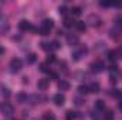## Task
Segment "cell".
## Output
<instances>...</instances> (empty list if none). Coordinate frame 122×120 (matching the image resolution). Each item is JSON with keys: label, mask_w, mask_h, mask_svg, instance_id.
<instances>
[{"label": "cell", "mask_w": 122, "mask_h": 120, "mask_svg": "<svg viewBox=\"0 0 122 120\" xmlns=\"http://www.w3.org/2000/svg\"><path fill=\"white\" fill-rule=\"evenodd\" d=\"M56 61V55H53V54H50L48 57H47V62H54Z\"/></svg>", "instance_id": "obj_35"}, {"label": "cell", "mask_w": 122, "mask_h": 120, "mask_svg": "<svg viewBox=\"0 0 122 120\" xmlns=\"http://www.w3.org/2000/svg\"><path fill=\"white\" fill-rule=\"evenodd\" d=\"M67 42H68V45H78V42H80V38H78V35H75V34H68L67 35Z\"/></svg>", "instance_id": "obj_7"}, {"label": "cell", "mask_w": 122, "mask_h": 120, "mask_svg": "<svg viewBox=\"0 0 122 120\" xmlns=\"http://www.w3.org/2000/svg\"><path fill=\"white\" fill-rule=\"evenodd\" d=\"M58 13L62 14V16H65V14H67V7H65V6H61L60 9H58Z\"/></svg>", "instance_id": "obj_31"}, {"label": "cell", "mask_w": 122, "mask_h": 120, "mask_svg": "<svg viewBox=\"0 0 122 120\" xmlns=\"http://www.w3.org/2000/svg\"><path fill=\"white\" fill-rule=\"evenodd\" d=\"M64 26L70 28V27H72V26H75V21L72 20V17H65V18H64Z\"/></svg>", "instance_id": "obj_15"}, {"label": "cell", "mask_w": 122, "mask_h": 120, "mask_svg": "<svg viewBox=\"0 0 122 120\" xmlns=\"http://www.w3.org/2000/svg\"><path fill=\"white\" fill-rule=\"evenodd\" d=\"M115 54H117V60H118V58H122V50H117Z\"/></svg>", "instance_id": "obj_36"}, {"label": "cell", "mask_w": 122, "mask_h": 120, "mask_svg": "<svg viewBox=\"0 0 122 120\" xmlns=\"http://www.w3.org/2000/svg\"><path fill=\"white\" fill-rule=\"evenodd\" d=\"M118 97H122V90H117V93H115Z\"/></svg>", "instance_id": "obj_38"}, {"label": "cell", "mask_w": 122, "mask_h": 120, "mask_svg": "<svg viewBox=\"0 0 122 120\" xmlns=\"http://www.w3.org/2000/svg\"><path fill=\"white\" fill-rule=\"evenodd\" d=\"M88 92H90L88 86H85V85H81V86H78V93H80V95H87Z\"/></svg>", "instance_id": "obj_18"}, {"label": "cell", "mask_w": 122, "mask_h": 120, "mask_svg": "<svg viewBox=\"0 0 122 120\" xmlns=\"http://www.w3.org/2000/svg\"><path fill=\"white\" fill-rule=\"evenodd\" d=\"M104 69H105V65H104L102 61H95V62L91 64V71L95 72V74H99V72H102Z\"/></svg>", "instance_id": "obj_4"}, {"label": "cell", "mask_w": 122, "mask_h": 120, "mask_svg": "<svg viewBox=\"0 0 122 120\" xmlns=\"http://www.w3.org/2000/svg\"><path fill=\"white\" fill-rule=\"evenodd\" d=\"M74 117H75V112L68 110V112H67V119H68V120H72Z\"/></svg>", "instance_id": "obj_26"}, {"label": "cell", "mask_w": 122, "mask_h": 120, "mask_svg": "<svg viewBox=\"0 0 122 120\" xmlns=\"http://www.w3.org/2000/svg\"><path fill=\"white\" fill-rule=\"evenodd\" d=\"M108 60L109 61H115L117 60V54H115V51H108Z\"/></svg>", "instance_id": "obj_24"}, {"label": "cell", "mask_w": 122, "mask_h": 120, "mask_svg": "<svg viewBox=\"0 0 122 120\" xmlns=\"http://www.w3.org/2000/svg\"><path fill=\"white\" fill-rule=\"evenodd\" d=\"M41 48L46 50V51H48V50H51V44H48V42H41Z\"/></svg>", "instance_id": "obj_28"}, {"label": "cell", "mask_w": 122, "mask_h": 120, "mask_svg": "<svg viewBox=\"0 0 122 120\" xmlns=\"http://www.w3.org/2000/svg\"><path fill=\"white\" fill-rule=\"evenodd\" d=\"M37 31H38V34H40V35H48V34H50V31L46 30V28H43V27H40Z\"/></svg>", "instance_id": "obj_25"}, {"label": "cell", "mask_w": 122, "mask_h": 120, "mask_svg": "<svg viewBox=\"0 0 122 120\" xmlns=\"http://www.w3.org/2000/svg\"><path fill=\"white\" fill-rule=\"evenodd\" d=\"M99 6L101 7H109V6H112V3H109V1H99Z\"/></svg>", "instance_id": "obj_33"}, {"label": "cell", "mask_w": 122, "mask_h": 120, "mask_svg": "<svg viewBox=\"0 0 122 120\" xmlns=\"http://www.w3.org/2000/svg\"><path fill=\"white\" fill-rule=\"evenodd\" d=\"M21 66H23L21 60H19V58H13V60L10 61V69H11V72H19V71L21 69Z\"/></svg>", "instance_id": "obj_3"}, {"label": "cell", "mask_w": 122, "mask_h": 120, "mask_svg": "<svg viewBox=\"0 0 122 120\" xmlns=\"http://www.w3.org/2000/svg\"><path fill=\"white\" fill-rule=\"evenodd\" d=\"M75 27L78 28V31H85L87 30V24L84 21H77L75 23Z\"/></svg>", "instance_id": "obj_16"}, {"label": "cell", "mask_w": 122, "mask_h": 120, "mask_svg": "<svg viewBox=\"0 0 122 120\" xmlns=\"http://www.w3.org/2000/svg\"><path fill=\"white\" fill-rule=\"evenodd\" d=\"M87 52H88L87 47H85V45H81V47H78L77 50H74V51H72V60H74V61L82 60V58L87 55Z\"/></svg>", "instance_id": "obj_1"}, {"label": "cell", "mask_w": 122, "mask_h": 120, "mask_svg": "<svg viewBox=\"0 0 122 120\" xmlns=\"http://www.w3.org/2000/svg\"><path fill=\"white\" fill-rule=\"evenodd\" d=\"M40 71H41V72H50V69H48V66H47L46 64H41V65H40Z\"/></svg>", "instance_id": "obj_29"}, {"label": "cell", "mask_w": 122, "mask_h": 120, "mask_svg": "<svg viewBox=\"0 0 122 120\" xmlns=\"http://www.w3.org/2000/svg\"><path fill=\"white\" fill-rule=\"evenodd\" d=\"M37 88H38V90H47V88H48V79H40L38 83H37Z\"/></svg>", "instance_id": "obj_11"}, {"label": "cell", "mask_w": 122, "mask_h": 120, "mask_svg": "<svg viewBox=\"0 0 122 120\" xmlns=\"http://www.w3.org/2000/svg\"><path fill=\"white\" fill-rule=\"evenodd\" d=\"M119 109H121V110H122V100H121V102H119Z\"/></svg>", "instance_id": "obj_39"}, {"label": "cell", "mask_w": 122, "mask_h": 120, "mask_svg": "<svg viewBox=\"0 0 122 120\" xmlns=\"http://www.w3.org/2000/svg\"><path fill=\"white\" fill-rule=\"evenodd\" d=\"M17 99H19L20 103H24V102H27L29 97H27V95H24V93H19V95H17Z\"/></svg>", "instance_id": "obj_20"}, {"label": "cell", "mask_w": 122, "mask_h": 120, "mask_svg": "<svg viewBox=\"0 0 122 120\" xmlns=\"http://www.w3.org/2000/svg\"><path fill=\"white\" fill-rule=\"evenodd\" d=\"M41 27L50 31L51 28H53V27H54V21H53L51 18H46V20H44V21L41 23Z\"/></svg>", "instance_id": "obj_10"}, {"label": "cell", "mask_w": 122, "mask_h": 120, "mask_svg": "<svg viewBox=\"0 0 122 120\" xmlns=\"http://www.w3.org/2000/svg\"><path fill=\"white\" fill-rule=\"evenodd\" d=\"M88 89H90V92H92V93H98V92H99V83H98V82H92L91 85L88 86Z\"/></svg>", "instance_id": "obj_14"}, {"label": "cell", "mask_w": 122, "mask_h": 120, "mask_svg": "<svg viewBox=\"0 0 122 120\" xmlns=\"http://www.w3.org/2000/svg\"><path fill=\"white\" fill-rule=\"evenodd\" d=\"M58 89L60 90H68L70 89V82L65 81V79H61L58 82Z\"/></svg>", "instance_id": "obj_13"}, {"label": "cell", "mask_w": 122, "mask_h": 120, "mask_svg": "<svg viewBox=\"0 0 122 120\" xmlns=\"http://www.w3.org/2000/svg\"><path fill=\"white\" fill-rule=\"evenodd\" d=\"M71 13H72V16H81V7H72L71 9Z\"/></svg>", "instance_id": "obj_22"}, {"label": "cell", "mask_w": 122, "mask_h": 120, "mask_svg": "<svg viewBox=\"0 0 122 120\" xmlns=\"http://www.w3.org/2000/svg\"><path fill=\"white\" fill-rule=\"evenodd\" d=\"M0 109H1V113H3L4 116H11V115L14 113V106H13L11 103H9V102H4Z\"/></svg>", "instance_id": "obj_2"}, {"label": "cell", "mask_w": 122, "mask_h": 120, "mask_svg": "<svg viewBox=\"0 0 122 120\" xmlns=\"http://www.w3.org/2000/svg\"><path fill=\"white\" fill-rule=\"evenodd\" d=\"M48 76H50V78H51V79H57V78H58V75H57V74H56V72H51V71H50V72H48Z\"/></svg>", "instance_id": "obj_34"}, {"label": "cell", "mask_w": 122, "mask_h": 120, "mask_svg": "<svg viewBox=\"0 0 122 120\" xmlns=\"http://www.w3.org/2000/svg\"><path fill=\"white\" fill-rule=\"evenodd\" d=\"M114 119V113L111 112V110H108L107 113H105V120H112Z\"/></svg>", "instance_id": "obj_27"}, {"label": "cell", "mask_w": 122, "mask_h": 120, "mask_svg": "<svg viewBox=\"0 0 122 120\" xmlns=\"http://www.w3.org/2000/svg\"><path fill=\"white\" fill-rule=\"evenodd\" d=\"M53 100H54V103H56L57 106H62V105L65 103V96H64L62 93H56L54 97H53Z\"/></svg>", "instance_id": "obj_9"}, {"label": "cell", "mask_w": 122, "mask_h": 120, "mask_svg": "<svg viewBox=\"0 0 122 120\" xmlns=\"http://www.w3.org/2000/svg\"><path fill=\"white\" fill-rule=\"evenodd\" d=\"M91 117H92V120H101V116H99V113H98V112L91 113Z\"/></svg>", "instance_id": "obj_30"}, {"label": "cell", "mask_w": 122, "mask_h": 120, "mask_svg": "<svg viewBox=\"0 0 122 120\" xmlns=\"http://www.w3.org/2000/svg\"><path fill=\"white\" fill-rule=\"evenodd\" d=\"M112 6H115V7H119V9H122V1H121V3H112Z\"/></svg>", "instance_id": "obj_37"}, {"label": "cell", "mask_w": 122, "mask_h": 120, "mask_svg": "<svg viewBox=\"0 0 122 120\" xmlns=\"http://www.w3.org/2000/svg\"><path fill=\"white\" fill-rule=\"evenodd\" d=\"M19 28H20L21 31H29V30L36 31V28L31 26V23L30 21H27V20H21V21L19 23Z\"/></svg>", "instance_id": "obj_6"}, {"label": "cell", "mask_w": 122, "mask_h": 120, "mask_svg": "<svg viewBox=\"0 0 122 120\" xmlns=\"http://www.w3.org/2000/svg\"><path fill=\"white\" fill-rule=\"evenodd\" d=\"M74 103H75L77 106H84L85 100H84V99H81V97H75V99H74Z\"/></svg>", "instance_id": "obj_23"}, {"label": "cell", "mask_w": 122, "mask_h": 120, "mask_svg": "<svg viewBox=\"0 0 122 120\" xmlns=\"http://www.w3.org/2000/svg\"><path fill=\"white\" fill-rule=\"evenodd\" d=\"M51 48H53V50H58V48H60V42H58V41H53V42H51Z\"/></svg>", "instance_id": "obj_32"}, {"label": "cell", "mask_w": 122, "mask_h": 120, "mask_svg": "<svg viewBox=\"0 0 122 120\" xmlns=\"http://www.w3.org/2000/svg\"><path fill=\"white\" fill-rule=\"evenodd\" d=\"M94 107H95L97 112H102V110H105V103H104V100H95Z\"/></svg>", "instance_id": "obj_12"}, {"label": "cell", "mask_w": 122, "mask_h": 120, "mask_svg": "<svg viewBox=\"0 0 122 120\" xmlns=\"http://www.w3.org/2000/svg\"><path fill=\"white\" fill-rule=\"evenodd\" d=\"M36 60H37V55H36V54H29V55L26 57V62H27V64H34Z\"/></svg>", "instance_id": "obj_17"}, {"label": "cell", "mask_w": 122, "mask_h": 120, "mask_svg": "<svg viewBox=\"0 0 122 120\" xmlns=\"http://www.w3.org/2000/svg\"><path fill=\"white\" fill-rule=\"evenodd\" d=\"M9 20L4 14H0V32H6L9 31Z\"/></svg>", "instance_id": "obj_5"}, {"label": "cell", "mask_w": 122, "mask_h": 120, "mask_svg": "<svg viewBox=\"0 0 122 120\" xmlns=\"http://www.w3.org/2000/svg\"><path fill=\"white\" fill-rule=\"evenodd\" d=\"M43 119L44 120H56V117H54V115L51 112H46L44 116H43Z\"/></svg>", "instance_id": "obj_21"}, {"label": "cell", "mask_w": 122, "mask_h": 120, "mask_svg": "<svg viewBox=\"0 0 122 120\" xmlns=\"http://www.w3.org/2000/svg\"><path fill=\"white\" fill-rule=\"evenodd\" d=\"M1 95H3V97H6V99H7V97H10L11 92H10L9 88H4V86H3V88H1Z\"/></svg>", "instance_id": "obj_19"}, {"label": "cell", "mask_w": 122, "mask_h": 120, "mask_svg": "<svg viewBox=\"0 0 122 120\" xmlns=\"http://www.w3.org/2000/svg\"><path fill=\"white\" fill-rule=\"evenodd\" d=\"M87 23H90L92 27H98V26H101V18H99L98 16H95V14H91V16L88 17Z\"/></svg>", "instance_id": "obj_8"}]
</instances>
